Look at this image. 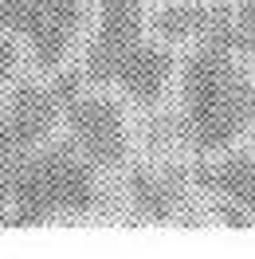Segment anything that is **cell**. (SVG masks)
Segmentation results:
<instances>
[{
  "instance_id": "obj_1",
  "label": "cell",
  "mask_w": 255,
  "mask_h": 259,
  "mask_svg": "<svg viewBox=\"0 0 255 259\" xmlns=\"http://www.w3.org/2000/svg\"><path fill=\"white\" fill-rule=\"evenodd\" d=\"M0 204L8 228H35L55 216H82L98 204L95 165L75 142H55L48 149H28L0 157Z\"/></svg>"
},
{
  "instance_id": "obj_2",
  "label": "cell",
  "mask_w": 255,
  "mask_h": 259,
  "mask_svg": "<svg viewBox=\"0 0 255 259\" xmlns=\"http://www.w3.org/2000/svg\"><path fill=\"white\" fill-rule=\"evenodd\" d=\"M255 126V79L236 63V51L200 48L181 67V134L200 153L236 146Z\"/></svg>"
},
{
  "instance_id": "obj_3",
  "label": "cell",
  "mask_w": 255,
  "mask_h": 259,
  "mask_svg": "<svg viewBox=\"0 0 255 259\" xmlns=\"http://www.w3.org/2000/svg\"><path fill=\"white\" fill-rule=\"evenodd\" d=\"M67 130L79 153L95 169H122L130 157V130L126 114L114 98L102 95H79L67 102Z\"/></svg>"
},
{
  "instance_id": "obj_4",
  "label": "cell",
  "mask_w": 255,
  "mask_h": 259,
  "mask_svg": "<svg viewBox=\"0 0 255 259\" xmlns=\"http://www.w3.org/2000/svg\"><path fill=\"white\" fill-rule=\"evenodd\" d=\"M142 4L145 0H102L98 32L82 55V75L91 82L98 87L114 82L122 59L142 44Z\"/></svg>"
},
{
  "instance_id": "obj_5",
  "label": "cell",
  "mask_w": 255,
  "mask_h": 259,
  "mask_svg": "<svg viewBox=\"0 0 255 259\" xmlns=\"http://www.w3.org/2000/svg\"><path fill=\"white\" fill-rule=\"evenodd\" d=\"M173 51L165 48V44H138V48L130 51L122 67H118V87H122V95L134 98L138 106H157L161 95L169 91V82H173Z\"/></svg>"
},
{
  "instance_id": "obj_6",
  "label": "cell",
  "mask_w": 255,
  "mask_h": 259,
  "mask_svg": "<svg viewBox=\"0 0 255 259\" xmlns=\"http://www.w3.org/2000/svg\"><path fill=\"white\" fill-rule=\"evenodd\" d=\"M196 185L216 200H236L255 212V153L239 149V153H228L212 165H200Z\"/></svg>"
},
{
  "instance_id": "obj_7",
  "label": "cell",
  "mask_w": 255,
  "mask_h": 259,
  "mask_svg": "<svg viewBox=\"0 0 255 259\" xmlns=\"http://www.w3.org/2000/svg\"><path fill=\"white\" fill-rule=\"evenodd\" d=\"M130 200L134 212L149 220V224H165L181 212V185L165 173H149V169H134L130 173Z\"/></svg>"
},
{
  "instance_id": "obj_8",
  "label": "cell",
  "mask_w": 255,
  "mask_h": 259,
  "mask_svg": "<svg viewBox=\"0 0 255 259\" xmlns=\"http://www.w3.org/2000/svg\"><path fill=\"white\" fill-rule=\"evenodd\" d=\"M8 110L44 142V138L51 134V126L59 122V114L67 110V98L59 95L55 82H51V87L48 82H20L16 95H12V102H8Z\"/></svg>"
},
{
  "instance_id": "obj_9",
  "label": "cell",
  "mask_w": 255,
  "mask_h": 259,
  "mask_svg": "<svg viewBox=\"0 0 255 259\" xmlns=\"http://www.w3.org/2000/svg\"><path fill=\"white\" fill-rule=\"evenodd\" d=\"M208 12H212V4L204 0H169L153 20V32L161 44H192L204 35Z\"/></svg>"
},
{
  "instance_id": "obj_10",
  "label": "cell",
  "mask_w": 255,
  "mask_h": 259,
  "mask_svg": "<svg viewBox=\"0 0 255 259\" xmlns=\"http://www.w3.org/2000/svg\"><path fill=\"white\" fill-rule=\"evenodd\" d=\"M44 0H0V32L32 39L44 24Z\"/></svg>"
},
{
  "instance_id": "obj_11",
  "label": "cell",
  "mask_w": 255,
  "mask_h": 259,
  "mask_svg": "<svg viewBox=\"0 0 255 259\" xmlns=\"http://www.w3.org/2000/svg\"><path fill=\"white\" fill-rule=\"evenodd\" d=\"M35 146H39V138L20 122L16 114L12 110L0 114V157H16V153H28Z\"/></svg>"
},
{
  "instance_id": "obj_12",
  "label": "cell",
  "mask_w": 255,
  "mask_h": 259,
  "mask_svg": "<svg viewBox=\"0 0 255 259\" xmlns=\"http://www.w3.org/2000/svg\"><path fill=\"white\" fill-rule=\"evenodd\" d=\"M212 216H216L224 228H255V212L236 204V200H216V204H212Z\"/></svg>"
},
{
  "instance_id": "obj_13",
  "label": "cell",
  "mask_w": 255,
  "mask_h": 259,
  "mask_svg": "<svg viewBox=\"0 0 255 259\" xmlns=\"http://www.w3.org/2000/svg\"><path fill=\"white\" fill-rule=\"evenodd\" d=\"M20 67V55H16V44L8 39V32H0V82H8Z\"/></svg>"
},
{
  "instance_id": "obj_14",
  "label": "cell",
  "mask_w": 255,
  "mask_h": 259,
  "mask_svg": "<svg viewBox=\"0 0 255 259\" xmlns=\"http://www.w3.org/2000/svg\"><path fill=\"white\" fill-rule=\"evenodd\" d=\"M236 16H239V32L255 35V0H236Z\"/></svg>"
},
{
  "instance_id": "obj_15",
  "label": "cell",
  "mask_w": 255,
  "mask_h": 259,
  "mask_svg": "<svg viewBox=\"0 0 255 259\" xmlns=\"http://www.w3.org/2000/svg\"><path fill=\"white\" fill-rule=\"evenodd\" d=\"M239 51H243V55H247V59L255 63V35H243V44H239Z\"/></svg>"
}]
</instances>
